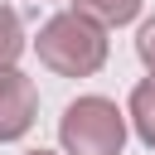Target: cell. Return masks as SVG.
<instances>
[{
	"mask_svg": "<svg viewBox=\"0 0 155 155\" xmlns=\"http://www.w3.org/2000/svg\"><path fill=\"white\" fill-rule=\"evenodd\" d=\"M34 48H39V58L53 73H63V78H92L107 63V24L92 19V15H82V10H63V15H53L39 29Z\"/></svg>",
	"mask_w": 155,
	"mask_h": 155,
	"instance_id": "cell-1",
	"label": "cell"
},
{
	"mask_svg": "<svg viewBox=\"0 0 155 155\" xmlns=\"http://www.w3.org/2000/svg\"><path fill=\"white\" fill-rule=\"evenodd\" d=\"M58 140L68 155H121L126 116L107 97H78L58 121Z\"/></svg>",
	"mask_w": 155,
	"mask_h": 155,
	"instance_id": "cell-2",
	"label": "cell"
},
{
	"mask_svg": "<svg viewBox=\"0 0 155 155\" xmlns=\"http://www.w3.org/2000/svg\"><path fill=\"white\" fill-rule=\"evenodd\" d=\"M34 111H39L34 82H29L15 63L0 68V140H19V136L34 126Z\"/></svg>",
	"mask_w": 155,
	"mask_h": 155,
	"instance_id": "cell-3",
	"label": "cell"
},
{
	"mask_svg": "<svg viewBox=\"0 0 155 155\" xmlns=\"http://www.w3.org/2000/svg\"><path fill=\"white\" fill-rule=\"evenodd\" d=\"M131 121H136V136L155 150V78L136 82V92H131Z\"/></svg>",
	"mask_w": 155,
	"mask_h": 155,
	"instance_id": "cell-4",
	"label": "cell"
},
{
	"mask_svg": "<svg viewBox=\"0 0 155 155\" xmlns=\"http://www.w3.org/2000/svg\"><path fill=\"white\" fill-rule=\"evenodd\" d=\"M82 15H92V19H102L107 29L111 24H131L136 15H140V0H73Z\"/></svg>",
	"mask_w": 155,
	"mask_h": 155,
	"instance_id": "cell-5",
	"label": "cell"
},
{
	"mask_svg": "<svg viewBox=\"0 0 155 155\" xmlns=\"http://www.w3.org/2000/svg\"><path fill=\"white\" fill-rule=\"evenodd\" d=\"M24 48V29H19V15L10 5H0V68H10Z\"/></svg>",
	"mask_w": 155,
	"mask_h": 155,
	"instance_id": "cell-6",
	"label": "cell"
},
{
	"mask_svg": "<svg viewBox=\"0 0 155 155\" xmlns=\"http://www.w3.org/2000/svg\"><path fill=\"white\" fill-rule=\"evenodd\" d=\"M136 53H140V63L155 73V19L140 24V34H136Z\"/></svg>",
	"mask_w": 155,
	"mask_h": 155,
	"instance_id": "cell-7",
	"label": "cell"
},
{
	"mask_svg": "<svg viewBox=\"0 0 155 155\" xmlns=\"http://www.w3.org/2000/svg\"><path fill=\"white\" fill-rule=\"evenodd\" d=\"M29 155H53V150H29Z\"/></svg>",
	"mask_w": 155,
	"mask_h": 155,
	"instance_id": "cell-8",
	"label": "cell"
}]
</instances>
